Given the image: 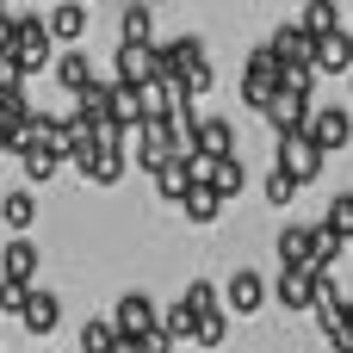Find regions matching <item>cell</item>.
<instances>
[{
    "label": "cell",
    "mask_w": 353,
    "mask_h": 353,
    "mask_svg": "<svg viewBox=\"0 0 353 353\" xmlns=\"http://www.w3.org/2000/svg\"><path fill=\"white\" fill-rule=\"evenodd\" d=\"M186 304H192V316L205 323V316H217V304H223V292H217L211 279H192V285H186Z\"/></svg>",
    "instance_id": "d4e9b609"
},
{
    "label": "cell",
    "mask_w": 353,
    "mask_h": 353,
    "mask_svg": "<svg viewBox=\"0 0 353 353\" xmlns=\"http://www.w3.org/2000/svg\"><path fill=\"white\" fill-rule=\"evenodd\" d=\"M323 223H329L341 242H353V192H335V199H329V217H323Z\"/></svg>",
    "instance_id": "484cf974"
},
{
    "label": "cell",
    "mask_w": 353,
    "mask_h": 353,
    "mask_svg": "<svg viewBox=\"0 0 353 353\" xmlns=\"http://www.w3.org/2000/svg\"><path fill=\"white\" fill-rule=\"evenodd\" d=\"M12 37H19V19L0 6V56H12Z\"/></svg>",
    "instance_id": "d6a6232c"
},
{
    "label": "cell",
    "mask_w": 353,
    "mask_h": 353,
    "mask_svg": "<svg viewBox=\"0 0 353 353\" xmlns=\"http://www.w3.org/2000/svg\"><path fill=\"white\" fill-rule=\"evenodd\" d=\"M192 155H205V161H230V155H236V124H230V118H205L199 137H192Z\"/></svg>",
    "instance_id": "9c48e42d"
},
{
    "label": "cell",
    "mask_w": 353,
    "mask_h": 353,
    "mask_svg": "<svg viewBox=\"0 0 353 353\" xmlns=\"http://www.w3.org/2000/svg\"><path fill=\"white\" fill-rule=\"evenodd\" d=\"M81 353H118L112 316H87V323H81Z\"/></svg>",
    "instance_id": "d6986e66"
},
{
    "label": "cell",
    "mask_w": 353,
    "mask_h": 353,
    "mask_svg": "<svg viewBox=\"0 0 353 353\" xmlns=\"http://www.w3.org/2000/svg\"><path fill=\"white\" fill-rule=\"evenodd\" d=\"M217 199H236L242 186H248V168H242V155H230V161H211V180H205Z\"/></svg>",
    "instance_id": "ac0fdd59"
},
{
    "label": "cell",
    "mask_w": 353,
    "mask_h": 353,
    "mask_svg": "<svg viewBox=\"0 0 353 353\" xmlns=\"http://www.w3.org/2000/svg\"><path fill=\"white\" fill-rule=\"evenodd\" d=\"M12 19H19V37H12V56H19V68L31 74V68H43V62L56 56V31H50V19H37L31 6H19Z\"/></svg>",
    "instance_id": "6da1fadb"
},
{
    "label": "cell",
    "mask_w": 353,
    "mask_h": 353,
    "mask_svg": "<svg viewBox=\"0 0 353 353\" xmlns=\"http://www.w3.org/2000/svg\"><path fill=\"white\" fill-rule=\"evenodd\" d=\"M347 87H353V74H347Z\"/></svg>",
    "instance_id": "74e56055"
},
{
    "label": "cell",
    "mask_w": 353,
    "mask_h": 353,
    "mask_svg": "<svg viewBox=\"0 0 353 353\" xmlns=\"http://www.w3.org/2000/svg\"><path fill=\"white\" fill-rule=\"evenodd\" d=\"M0 217H6L12 230H31V217H37V199H31V192H6V199H0Z\"/></svg>",
    "instance_id": "cb8c5ba5"
},
{
    "label": "cell",
    "mask_w": 353,
    "mask_h": 353,
    "mask_svg": "<svg viewBox=\"0 0 353 353\" xmlns=\"http://www.w3.org/2000/svg\"><path fill=\"white\" fill-rule=\"evenodd\" d=\"M56 81H62V87H68V93L81 99V93H87V87H93L99 74H93V62H87V50H62V56H56Z\"/></svg>",
    "instance_id": "5bb4252c"
},
{
    "label": "cell",
    "mask_w": 353,
    "mask_h": 353,
    "mask_svg": "<svg viewBox=\"0 0 353 353\" xmlns=\"http://www.w3.org/2000/svg\"><path fill=\"white\" fill-rule=\"evenodd\" d=\"M310 68H316V74H353V31H341V37H323Z\"/></svg>",
    "instance_id": "4fadbf2b"
},
{
    "label": "cell",
    "mask_w": 353,
    "mask_h": 353,
    "mask_svg": "<svg viewBox=\"0 0 353 353\" xmlns=\"http://www.w3.org/2000/svg\"><path fill=\"white\" fill-rule=\"evenodd\" d=\"M31 298H37L31 285H12V279H0V310H6V316H25V310H31Z\"/></svg>",
    "instance_id": "f1b7e54d"
},
{
    "label": "cell",
    "mask_w": 353,
    "mask_h": 353,
    "mask_svg": "<svg viewBox=\"0 0 353 353\" xmlns=\"http://www.w3.org/2000/svg\"><path fill=\"white\" fill-rule=\"evenodd\" d=\"M323 161H329V155H323L310 137H285V143H279V174H292L298 186H304V180H316V174H323Z\"/></svg>",
    "instance_id": "8992f818"
},
{
    "label": "cell",
    "mask_w": 353,
    "mask_h": 353,
    "mask_svg": "<svg viewBox=\"0 0 353 353\" xmlns=\"http://www.w3.org/2000/svg\"><path fill=\"white\" fill-rule=\"evenodd\" d=\"M87 19H93V12H87V6H74V0H68V6H56V12H50V31H56V43H74V37L87 31Z\"/></svg>",
    "instance_id": "ffe728a7"
},
{
    "label": "cell",
    "mask_w": 353,
    "mask_h": 353,
    "mask_svg": "<svg viewBox=\"0 0 353 353\" xmlns=\"http://www.w3.org/2000/svg\"><path fill=\"white\" fill-rule=\"evenodd\" d=\"M316 329L341 347V341H347V298H323V304H316Z\"/></svg>",
    "instance_id": "603a6c76"
},
{
    "label": "cell",
    "mask_w": 353,
    "mask_h": 353,
    "mask_svg": "<svg viewBox=\"0 0 353 353\" xmlns=\"http://www.w3.org/2000/svg\"><path fill=\"white\" fill-rule=\"evenodd\" d=\"M199 93H211V62H199V68L186 74V99H199Z\"/></svg>",
    "instance_id": "1f68e13d"
},
{
    "label": "cell",
    "mask_w": 353,
    "mask_h": 353,
    "mask_svg": "<svg viewBox=\"0 0 353 353\" xmlns=\"http://www.w3.org/2000/svg\"><path fill=\"white\" fill-rule=\"evenodd\" d=\"M267 50H273V62H279V68H304V62H316V37H310L298 19H285V25L267 37Z\"/></svg>",
    "instance_id": "277c9868"
},
{
    "label": "cell",
    "mask_w": 353,
    "mask_h": 353,
    "mask_svg": "<svg viewBox=\"0 0 353 353\" xmlns=\"http://www.w3.org/2000/svg\"><path fill=\"white\" fill-rule=\"evenodd\" d=\"M298 25H304V31L316 37V43H323V37H341V6H335V0H310Z\"/></svg>",
    "instance_id": "2e32d148"
},
{
    "label": "cell",
    "mask_w": 353,
    "mask_h": 353,
    "mask_svg": "<svg viewBox=\"0 0 353 353\" xmlns=\"http://www.w3.org/2000/svg\"><path fill=\"white\" fill-rule=\"evenodd\" d=\"M304 137H310L323 155H329V149H341V143L353 137V112H347V105H316V118H310V130H304Z\"/></svg>",
    "instance_id": "52a82bcc"
},
{
    "label": "cell",
    "mask_w": 353,
    "mask_h": 353,
    "mask_svg": "<svg viewBox=\"0 0 353 353\" xmlns=\"http://www.w3.org/2000/svg\"><path fill=\"white\" fill-rule=\"evenodd\" d=\"M223 335H230V316L217 310V316H205V323H199V335H192V347H217Z\"/></svg>",
    "instance_id": "f546056e"
},
{
    "label": "cell",
    "mask_w": 353,
    "mask_h": 353,
    "mask_svg": "<svg viewBox=\"0 0 353 353\" xmlns=\"http://www.w3.org/2000/svg\"><path fill=\"white\" fill-rule=\"evenodd\" d=\"M267 199H273V205H292V199H298V180L273 168V174H267Z\"/></svg>",
    "instance_id": "4dcf8cb0"
},
{
    "label": "cell",
    "mask_w": 353,
    "mask_h": 353,
    "mask_svg": "<svg viewBox=\"0 0 353 353\" xmlns=\"http://www.w3.org/2000/svg\"><path fill=\"white\" fill-rule=\"evenodd\" d=\"M335 353H347V347H335Z\"/></svg>",
    "instance_id": "8d00e7d4"
},
{
    "label": "cell",
    "mask_w": 353,
    "mask_h": 353,
    "mask_svg": "<svg viewBox=\"0 0 353 353\" xmlns=\"http://www.w3.org/2000/svg\"><path fill=\"white\" fill-rule=\"evenodd\" d=\"M180 211H186V217H192V223H211V217H217V211H223V199H217V192H211V186H192V199H186V205H180Z\"/></svg>",
    "instance_id": "83f0119b"
},
{
    "label": "cell",
    "mask_w": 353,
    "mask_h": 353,
    "mask_svg": "<svg viewBox=\"0 0 353 353\" xmlns=\"http://www.w3.org/2000/svg\"><path fill=\"white\" fill-rule=\"evenodd\" d=\"M310 118H316V105H310V99H298V93H279V99L267 105V124L279 130V143H285V137H304V130H310Z\"/></svg>",
    "instance_id": "ba28073f"
},
{
    "label": "cell",
    "mask_w": 353,
    "mask_h": 353,
    "mask_svg": "<svg viewBox=\"0 0 353 353\" xmlns=\"http://www.w3.org/2000/svg\"><path fill=\"white\" fill-rule=\"evenodd\" d=\"M161 329H168L180 347H192V335H199V316H192V304H186V298H174V304H168V316H161Z\"/></svg>",
    "instance_id": "7402d4cb"
},
{
    "label": "cell",
    "mask_w": 353,
    "mask_h": 353,
    "mask_svg": "<svg viewBox=\"0 0 353 353\" xmlns=\"http://www.w3.org/2000/svg\"><path fill=\"white\" fill-rule=\"evenodd\" d=\"M279 87H285V68H279V62H273V50L261 43V50L248 56V68H242V99L267 112V105L279 99Z\"/></svg>",
    "instance_id": "7a4b0ae2"
},
{
    "label": "cell",
    "mask_w": 353,
    "mask_h": 353,
    "mask_svg": "<svg viewBox=\"0 0 353 353\" xmlns=\"http://www.w3.org/2000/svg\"><path fill=\"white\" fill-rule=\"evenodd\" d=\"M124 168H130V149H99L81 174H87L93 186H118V180H124Z\"/></svg>",
    "instance_id": "e0dca14e"
},
{
    "label": "cell",
    "mask_w": 353,
    "mask_h": 353,
    "mask_svg": "<svg viewBox=\"0 0 353 353\" xmlns=\"http://www.w3.org/2000/svg\"><path fill=\"white\" fill-rule=\"evenodd\" d=\"M137 347H143V353H174V347H180V341H174L168 329H155V335H149V341H137Z\"/></svg>",
    "instance_id": "836d02e7"
},
{
    "label": "cell",
    "mask_w": 353,
    "mask_h": 353,
    "mask_svg": "<svg viewBox=\"0 0 353 353\" xmlns=\"http://www.w3.org/2000/svg\"><path fill=\"white\" fill-rule=\"evenodd\" d=\"M118 353H143V347H137V341H118Z\"/></svg>",
    "instance_id": "d590c367"
},
{
    "label": "cell",
    "mask_w": 353,
    "mask_h": 353,
    "mask_svg": "<svg viewBox=\"0 0 353 353\" xmlns=\"http://www.w3.org/2000/svg\"><path fill=\"white\" fill-rule=\"evenodd\" d=\"M273 298H279V310H310V316H316V279H310V273H285V267H279Z\"/></svg>",
    "instance_id": "7c38bea8"
},
{
    "label": "cell",
    "mask_w": 353,
    "mask_h": 353,
    "mask_svg": "<svg viewBox=\"0 0 353 353\" xmlns=\"http://www.w3.org/2000/svg\"><path fill=\"white\" fill-rule=\"evenodd\" d=\"M112 329H118V341H149V335L161 329V316H155V304H149L143 292H124L118 310H112Z\"/></svg>",
    "instance_id": "3957f363"
},
{
    "label": "cell",
    "mask_w": 353,
    "mask_h": 353,
    "mask_svg": "<svg viewBox=\"0 0 353 353\" xmlns=\"http://www.w3.org/2000/svg\"><path fill=\"white\" fill-rule=\"evenodd\" d=\"M155 186H161V199H174V205H186V199H192V186H199V174H192V155H180V161H168V168L155 174Z\"/></svg>",
    "instance_id": "9a60e30c"
},
{
    "label": "cell",
    "mask_w": 353,
    "mask_h": 353,
    "mask_svg": "<svg viewBox=\"0 0 353 353\" xmlns=\"http://www.w3.org/2000/svg\"><path fill=\"white\" fill-rule=\"evenodd\" d=\"M118 25H124V43H149L155 12H149V6H124V19H118Z\"/></svg>",
    "instance_id": "4316f807"
},
{
    "label": "cell",
    "mask_w": 353,
    "mask_h": 353,
    "mask_svg": "<svg viewBox=\"0 0 353 353\" xmlns=\"http://www.w3.org/2000/svg\"><path fill=\"white\" fill-rule=\"evenodd\" d=\"M223 304H230L236 316H254V310L267 304V279H261L254 267H236V279H230V292H223Z\"/></svg>",
    "instance_id": "8fae6325"
},
{
    "label": "cell",
    "mask_w": 353,
    "mask_h": 353,
    "mask_svg": "<svg viewBox=\"0 0 353 353\" xmlns=\"http://www.w3.org/2000/svg\"><path fill=\"white\" fill-rule=\"evenodd\" d=\"M155 62H161V81L186 87V74L205 62V43L199 37H168V43H155Z\"/></svg>",
    "instance_id": "5b68a950"
},
{
    "label": "cell",
    "mask_w": 353,
    "mask_h": 353,
    "mask_svg": "<svg viewBox=\"0 0 353 353\" xmlns=\"http://www.w3.org/2000/svg\"><path fill=\"white\" fill-rule=\"evenodd\" d=\"M341 347L353 353V298H347V341H341Z\"/></svg>",
    "instance_id": "e575fe53"
},
{
    "label": "cell",
    "mask_w": 353,
    "mask_h": 353,
    "mask_svg": "<svg viewBox=\"0 0 353 353\" xmlns=\"http://www.w3.org/2000/svg\"><path fill=\"white\" fill-rule=\"evenodd\" d=\"M19 323H25V329H31V335H50V329H56V323H62V304H56V298H50V292H37V298H31V310H25V316H19Z\"/></svg>",
    "instance_id": "44dd1931"
},
{
    "label": "cell",
    "mask_w": 353,
    "mask_h": 353,
    "mask_svg": "<svg viewBox=\"0 0 353 353\" xmlns=\"http://www.w3.org/2000/svg\"><path fill=\"white\" fill-rule=\"evenodd\" d=\"M0 279H12V285H31L37 279V242L31 236H12L0 248Z\"/></svg>",
    "instance_id": "30bf717a"
}]
</instances>
